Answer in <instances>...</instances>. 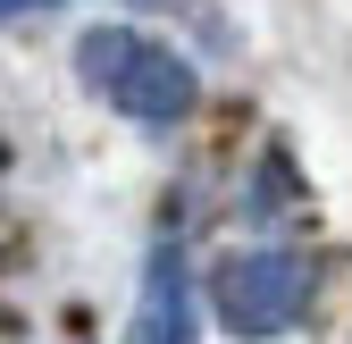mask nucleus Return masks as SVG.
Returning <instances> with one entry per match:
<instances>
[{"mask_svg": "<svg viewBox=\"0 0 352 344\" xmlns=\"http://www.w3.org/2000/svg\"><path fill=\"white\" fill-rule=\"evenodd\" d=\"M0 9H9V17L25 25V17H51V9H59V0H0Z\"/></svg>", "mask_w": 352, "mask_h": 344, "instance_id": "20e7f679", "label": "nucleus"}, {"mask_svg": "<svg viewBox=\"0 0 352 344\" xmlns=\"http://www.w3.org/2000/svg\"><path fill=\"white\" fill-rule=\"evenodd\" d=\"M126 344H193V277H185V252H176V244L151 252V269H143V303H135Z\"/></svg>", "mask_w": 352, "mask_h": 344, "instance_id": "7ed1b4c3", "label": "nucleus"}, {"mask_svg": "<svg viewBox=\"0 0 352 344\" xmlns=\"http://www.w3.org/2000/svg\"><path fill=\"white\" fill-rule=\"evenodd\" d=\"M210 303H218V319H227L243 344L285 336V327H302V311H311V261H294V252H277V244L227 252L218 277H210Z\"/></svg>", "mask_w": 352, "mask_h": 344, "instance_id": "f03ea898", "label": "nucleus"}, {"mask_svg": "<svg viewBox=\"0 0 352 344\" xmlns=\"http://www.w3.org/2000/svg\"><path fill=\"white\" fill-rule=\"evenodd\" d=\"M76 76L93 84L109 109L143 118V126H176L193 109V67L176 51H160V42L126 34V25H93V34H84L76 42Z\"/></svg>", "mask_w": 352, "mask_h": 344, "instance_id": "f257e3e1", "label": "nucleus"}]
</instances>
